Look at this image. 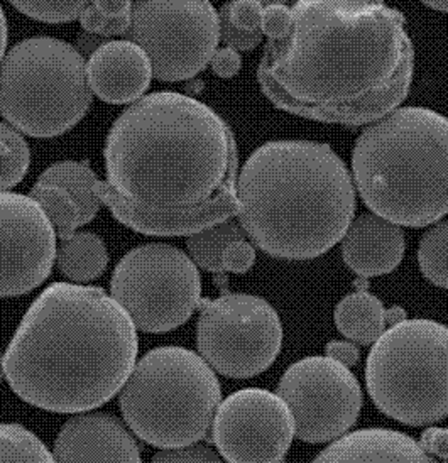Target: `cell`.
I'll use <instances>...</instances> for the list:
<instances>
[{"label":"cell","mask_w":448,"mask_h":463,"mask_svg":"<svg viewBox=\"0 0 448 463\" xmlns=\"http://www.w3.org/2000/svg\"><path fill=\"white\" fill-rule=\"evenodd\" d=\"M107 181L93 192L144 235H193L237 215V141L193 97L154 91L130 103L107 134Z\"/></svg>","instance_id":"1"},{"label":"cell","mask_w":448,"mask_h":463,"mask_svg":"<svg viewBox=\"0 0 448 463\" xmlns=\"http://www.w3.org/2000/svg\"><path fill=\"white\" fill-rule=\"evenodd\" d=\"M293 27L268 41L257 81L274 107L347 128L399 109L415 73L405 15L376 0H300Z\"/></svg>","instance_id":"2"},{"label":"cell","mask_w":448,"mask_h":463,"mask_svg":"<svg viewBox=\"0 0 448 463\" xmlns=\"http://www.w3.org/2000/svg\"><path fill=\"white\" fill-rule=\"evenodd\" d=\"M138 350L136 326L102 288L54 283L19 323L4 354V375L36 408L90 411L126 384Z\"/></svg>","instance_id":"3"},{"label":"cell","mask_w":448,"mask_h":463,"mask_svg":"<svg viewBox=\"0 0 448 463\" xmlns=\"http://www.w3.org/2000/svg\"><path fill=\"white\" fill-rule=\"evenodd\" d=\"M237 217L245 237L269 256L317 259L338 244L356 213V188L329 144L269 141L237 178Z\"/></svg>","instance_id":"4"},{"label":"cell","mask_w":448,"mask_h":463,"mask_svg":"<svg viewBox=\"0 0 448 463\" xmlns=\"http://www.w3.org/2000/svg\"><path fill=\"white\" fill-rule=\"evenodd\" d=\"M447 117L401 107L362 130L350 176L371 213L422 229L447 215Z\"/></svg>","instance_id":"5"},{"label":"cell","mask_w":448,"mask_h":463,"mask_svg":"<svg viewBox=\"0 0 448 463\" xmlns=\"http://www.w3.org/2000/svg\"><path fill=\"white\" fill-rule=\"evenodd\" d=\"M220 398L217 375L198 354L157 347L134 365L119 404L142 441L167 450L205 438Z\"/></svg>","instance_id":"6"},{"label":"cell","mask_w":448,"mask_h":463,"mask_svg":"<svg viewBox=\"0 0 448 463\" xmlns=\"http://www.w3.org/2000/svg\"><path fill=\"white\" fill-rule=\"evenodd\" d=\"M91 100L85 58L66 41L24 39L0 61V114L31 137L73 129Z\"/></svg>","instance_id":"7"},{"label":"cell","mask_w":448,"mask_h":463,"mask_svg":"<svg viewBox=\"0 0 448 463\" xmlns=\"http://www.w3.org/2000/svg\"><path fill=\"white\" fill-rule=\"evenodd\" d=\"M448 330L415 318L391 325L372 344L366 384L374 404L399 423L434 425L448 411Z\"/></svg>","instance_id":"8"},{"label":"cell","mask_w":448,"mask_h":463,"mask_svg":"<svg viewBox=\"0 0 448 463\" xmlns=\"http://www.w3.org/2000/svg\"><path fill=\"white\" fill-rule=\"evenodd\" d=\"M110 295L132 325L165 334L188 322L202 299V278L183 250L167 244L132 249L117 264Z\"/></svg>","instance_id":"9"},{"label":"cell","mask_w":448,"mask_h":463,"mask_svg":"<svg viewBox=\"0 0 448 463\" xmlns=\"http://www.w3.org/2000/svg\"><path fill=\"white\" fill-rule=\"evenodd\" d=\"M196 344L212 371L249 379L268 371L280 355L282 325L264 298L227 293L200 299Z\"/></svg>","instance_id":"10"},{"label":"cell","mask_w":448,"mask_h":463,"mask_svg":"<svg viewBox=\"0 0 448 463\" xmlns=\"http://www.w3.org/2000/svg\"><path fill=\"white\" fill-rule=\"evenodd\" d=\"M126 41L138 44L159 81H185L205 70L220 43L215 7L196 2H132Z\"/></svg>","instance_id":"11"},{"label":"cell","mask_w":448,"mask_h":463,"mask_svg":"<svg viewBox=\"0 0 448 463\" xmlns=\"http://www.w3.org/2000/svg\"><path fill=\"white\" fill-rule=\"evenodd\" d=\"M276 394L293 416L296 437L308 443L344 437L362 408L356 375L329 357H307L288 367Z\"/></svg>","instance_id":"12"},{"label":"cell","mask_w":448,"mask_h":463,"mask_svg":"<svg viewBox=\"0 0 448 463\" xmlns=\"http://www.w3.org/2000/svg\"><path fill=\"white\" fill-rule=\"evenodd\" d=\"M295 437L293 416L278 394L243 389L218 404L212 438L229 463H278Z\"/></svg>","instance_id":"13"},{"label":"cell","mask_w":448,"mask_h":463,"mask_svg":"<svg viewBox=\"0 0 448 463\" xmlns=\"http://www.w3.org/2000/svg\"><path fill=\"white\" fill-rule=\"evenodd\" d=\"M56 233L27 194L0 192V298L21 297L48 279Z\"/></svg>","instance_id":"14"},{"label":"cell","mask_w":448,"mask_h":463,"mask_svg":"<svg viewBox=\"0 0 448 463\" xmlns=\"http://www.w3.org/2000/svg\"><path fill=\"white\" fill-rule=\"evenodd\" d=\"M54 463H142L138 441L122 421L89 412L70 420L58 433L52 450Z\"/></svg>","instance_id":"15"},{"label":"cell","mask_w":448,"mask_h":463,"mask_svg":"<svg viewBox=\"0 0 448 463\" xmlns=\"http://www.w3.org/2000/svg\"><path fill=\"white\" fill-rule=\"evenodd\" d=\"M87 80L91 93L114 105L141 100L153 80L151 61L141 48L130 41H107L87 63Z\"/></svg>","instance_id":"16"},{"label":"cell","mask_w":448,"mask_h":463,"mask_svg":"<svg viewBox=\"0 0 448 463\" xmlns=\"http://www.w3.org/2000/svg\"><path fill=\"white\" fill-rule=\"evenodd\" d=\"M406 249L405 232L371 212L352 219L342 237V258L362 278L385 276L401 264Z\"/></svg>","instance_id":"17"},{"label":"cell","mask_w":448,"mask_h":463,"mask_svg":"<svg viewBox=\"0 0 448 463\" xmlns=\"http://www.w3.org/2000/svg\"><path fill=\"white\" fill-rule=\"evenodd\" d=\"M311 463H438L416 439L386 428H366L335 439Z\"/></svg>","instance_id":"18"},{"label":"cell","mask_w":448,"mask_h":463,"mask_svg":"<svg viewBox=\"0 0 448 463\" xmlns=\"http://www.w3.org/2000/svg\"><path fill=\"white\" fill-rule=\"evenodd\" d=\"M386 309L381 299L356 291L347 295L335 308V325L338 332L360 345H372L386 330Z\"/></svg>","instance_id":"19"},{"label":"cell","mask_w":448,"mask_h":463,"mask_svg":"<svg viewBox=\"0 0 448 463\" xmlns=\"http://www.w3.org/2000/svg\"><path fill=\"white\" fill-rule=\"evenodd\" d=\"M56 264L75 283H89L100 278L109 264L102 239L91 232H78L62 241L56 249Z\"/></svg>","instance_id":"20"},{"label":"cell","mask_w":448,"mask_h":463,"mask_svg":"<svg viewBox=\"0 0 448 463\" xmlns=\"http://www.w3.org/2000/svg\"><path fill=\"white\" fill-rule=\"evenodd\" d=\"M97 175L91 171L89 161H62L48 167L38 183L60 186L73 198L80 213V225H87L97 217L100 210V200L93 192Z\"/></svg>","instance_id":"21"},{"label":"cell","mask_w":448,"mask_h":463,"mask_svg":"<svg viewBox=\"0 0 448 463\" xmlns=\"http://www.w3.org/2000/svg\"><path fill=\"white\" fill-rule=\"evenodd\" d=\"M245 239L243 227L232 219L224 220L214 227H208L205 231L193 233L186 239V249L192 256L195 266L202 268L208 272L220 274L224 272L222 268V252L227 245L235 241Z\"/></svg>","instance_id":"22"},{"label":"cell","mask_w":448,"mask_h":463,"mask_svg":"<svg viewBox=\"0 0 448 463\" xmlns=\"http://www.w3.org/2000/svg\"><path fill=\"white\" fill-rule=\"evenodd\" d=\"M31 198L38 203L62 241L71 237L80 227L77 203L60 186L36 183L31 190Z\"/></svg>","instance_id":"23"},{"label":"cell","mask_w":448,"mask_h":463,"mask_svg":"<svg viewBox=\"0 0 448 463\" xmlns=\"http://www.w3.org/2000/svg\"><path fill=\"white\" fill-rule=\"evenodd\" d=\"M0 463H54L52 455L33 431L0 423Z\"/></svg>","instance_id":"24"},{"label":"cell","mask_w":448,"mask_h":463,"mask_svg":"<svg viewBox=\"0 0 448 463\" xmlns=\"http://www.w3.org/2000/svg\"><path fill=\"white\" fill-rule=\"evenodd\" d=\"M31 165L26 139L13 126L0 122V192L14 188L24 180Z\"/></svg>","instance_id":"25"},{"label":"cell","mask_w":448,"mask_h":463,"mask_svg":"<svg viewBox=\"0 0 448 463\" xmlns=\"http://www.w3.org/2000/svg\"><path fill=\"white\" fill-rule=\"evenodd\" d=\"M447 220L436 222L435 227L426 232L418 247V262L423 276L438 288H447Z\"/></svg>","instance_id":"26"},{"label":"cell","mask_w":448,"mask_h":463,"mask_svg":"<svg viewBox=\"0 0 448 463\" xmlns=\"http://www.w3.org/2000/svg\"><path fill=\"white\" fill-rule=\"evenodd\" d=\"M19 13L43 23H71L80 17L89 2H11Z\"/></svg>","instance_id":"27"},{"label":"cell","mask_w":448,"mask_h":463,"mask_svg":"<svg viewBox=\"0 0 448 463\" xmlns=\"http://www.w3.org/2000/svg\"><path fill=\"white\" fill-rule=\"evenodd\" d=\"M293 27V14L291 7H288L282 2H272L266 7H262L261 15V33L266 34L269 41H280L284 39Z\"/></svg>","instance_id":"28"},{"label":"cell","mask_w":448,"mask_h":463,"mask_svg":"<svg viewBox=\"0 0 448 463\" xmlns=\"http://www.w3.org/2000/svg\"><path fill=\"white\" fill-rule=\"evenodd\" d=\"M218 26H220V41L225 44V48H232L235 52H251L262 41V33H243L232 26L227 13V2L218 11Z\"/></svg>","instance_id":"29"},{"label":"cell","mask_w":448,"mask_h":463,"mask_svg":"<svg viewBox=\"0 0 448 463\" xmlns=\"http://www.w3.org/2000/svg\"><path fill=\"white\" fill-rule=\"evenodd\" d=\"M262 2L259 0H235L227 2V13L232 26L243 33H256L261 31V15H262Z\"/></svg>","instance_id":"30"},{"label":"cell","mask_w":448,"mask_h":463,"mask_svg":"<svg viewBox=\"0 0 448 463\" xmlns=\"http://www.w3.org/2000/svg\"><path fill=\"white\" fill-rule=\"evenodd\" d=\"M151 463H224L215 451L205 445H188L156 453Z\"/></svg>","instance_id":"31"},{"label":"cell","mask_w":448,"mask_h":463,"mask_svg":"<svg viewBox=\"0 0 448 463\" xmlns=\"http://www.w3.org/2000/svg\"><path fill=\"white\" fill-rule=\"evenodd\" d=\"M256 262V249L245 239L231 242L222 252V268L227 272L243 274Z\"/></svg>","instance_id":"32"},{"label":"cell","mask_w":448,"mask_h":463,"mask_svg":"<svg viewBox=\"0 0 448 463\" xmlns=\"http://www.w3.org/2000/svg\"><path fill=\"white\" fill-rule=\"evenodd\" d=\"M210 65L218 78H232L241 71L243 58L239 52L232 48H222L214 52Z\"/></svg>","instance_id":"33"},{"label":"cell","mask_w":448,"mask_h":463,"mask_svg":"<svg viewBox=\"0 0 448 463\" xmlns=\"http://www.w3.org/2000/svg\"><path fill=\"white\" fill-rule=\"evenodd\" d=\"M80 24L85 29V33L89 34H97V36H102L107 38V31L110 27L112 19L105 17L93 2H89L87 7L83 9V13L80 14Z\"/></svg>","instance_id":"34"},{"label":"cell","mask_w":448,"mask_h":463,"mask_svg":"<svg viewBox=\"0 0 448 463\" xmlns=\"http://www.w3.org/2000/svg\"><path fill=\"white\" fill-rule=\"evenodd\" d=\"M325 355L332 361L338 362L346 367H354L357 365L360 354L356 344L350 342H342V340H332L325 347Z\"/></svg>","instance_id":"35"},{"label":"cell","mask_w":448,"mask_h":463,"mask_svg":"<svg viewBox=\"0 0 448 463\" xmlns=\"http://www.w3.org/2000/svg\"><path fill=\"white\" fill-rule=\"evenodd\" d=\"M420 447L428 455H436L447 458V430L445 428H428L422 435Z\"/></svg>","instance_id":"36"},{"label":"cell","mask_w":448,"mask_h":463,"mask_svg":"<svg viewBox=\"0 0 448 463\" xmlns=\"http://www.w3.org/2000/svg\"><path fill=\"white\" fill-rule=\"evenodd\" d=\"M93 4H95L97 9H99L105 17H109V19L122 17V15L130 14V11H132V2H128V0H116V2H114V0H112V2H109V0H99V2H93Z\"/></svg>","instance_id":"37"},{"label":"cell","mask_w":448,"mask_h":463,"mask_svg":"<svg viewBox=\"0 0 448 463\" xmlns=\"http://www.w3.org/2000/svg\"><path fill=\"white\" fill-rule=\"evenodd\" d=\"M102 44H105V41H103L102 36H97V34L83 33V34L78 38L80 50L83 52H90V56H91V52H97Z\"/></svg>","instance_id":"38"},{"label":"cell","mask_w":448,"mask_h":463,"mask_svg":"<svg viewBox=\"0 0 448 463\" xmlns=\"http://www.w3.org/2000/svg\"><path fill=\"white\" fill-rule=\"evenodd\" d=\"M7 39H9V34H7V21H5L4 9H2V5H0V61L4 60V54H5Z\"/></svg>","instance_id":"39"},{"label":"cell","mask_w":448,"mask_h":463,"mask_svg":"<svg viewBox=\"0 0 448 463\" xmlns=\"http://www.w3.org/2000/svg\"><path fill=\"white\" fill-rule=\"evenodd\" d=\"M386 317V325L387 323H391V325H396V323L403 322V320H406V313L403 311L401 308H393L387 309L385 313Z\"/></svg>","instance_id":"40"},{"label":"cell","mask_w":448,"mask_h":463,"mask_svg":"<svg viewBox=\"0 0 448 463\" xmlns=\"http://www.w3.org/2000/svg\"><path fill=\"white\" fill-rule=\"evenodd\" d=\"M423 4H424L426 7H430V9H435V11H442V13H447V0H442V2H423Z\"/></svg>","instance_id":"41"},{"label":"cell","mask_w":448,"mask_h":463,"mask_svg":"<svg viewBox=\"0 0 448 463\" xmlns=\"http://www.w3.org/2000/svg\"><path fill=\"white\" fill-rule=\"evenodd\" d=\"M2 377H4V355L0 354V381H2Z\"/></svg>","instance_id":"42"},{"label":"cell","mask_w":448,"mask_h":463,"mask_svg":"<svg viewBox=\"0 0 448 463\" xmlns=\"http://www.w3.org/2000/svg\"><path fill=\"white\" fill-rule=\"evenodd\" d=\"M278 463H288V462H286V460H284V458H282V460H280V462H278Z\"/></svg>","instance_id":"43"}]
</instances>
